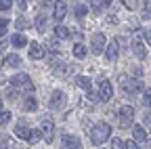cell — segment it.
Listing matches in <instances>:
<instances>
[{"instance_id": "8fae6325", "label": "cell", "mask_w": 151, "mask_h": 149, "mask_svg": "<svg viewBox=\"0 0 151 149\" xmlns=\"http://www.w3.org/2000/svg\"><path fill=\"white\" fill-rule=\"evenodd\" d=\"M130 46H132V53H134L139 59H145L147 57V48H145V44H143L141 38H134V40L130 42Z\"/></svg>"}, {"instance_id": "d590c367", "label": "cell", "mask_w": 151, "mask_h": 149, "mask_svg": "<svg viewBox=\"0 0 151 149\" xmlns=\"http://www.w3.org/2000/svg\"><path fill=\"white\" fill-rule=\"evenodd\" d=\"M4 63H6V57H4V55H2V53H0V67H2Z\"/></svg>"}, {"instance_id": "44dd1931", "label": "cell", "mask_w": 151, "mask_h": 149, "mask_svg": "<svg viewBox=\"0 0 151 149\" xmlns=\"http://www.w3.org/2000/svg\"><path fill=\"white\" fill-rule=\"evenodd\" d=\"M76 84H78L80 88H84V90H88V92H90V88H92V84H90V80H88L86 76H78V78H76Z\"/></svg>"}, {"instance_id": "484cf974", "label": "cell", "mask_w": 151, "mask_h": 149, "mask_svg": "<svg viewBox=\"0 0 151 149\" xmlns=\"http://www.w3.org/2000/svg\"><path fill=\"white\" fill-rule=\"evenodd\" d=\"M139 2H141V0H122V4H124L128 11H134V9L139 6Z\"/></svg>"}, {"instance_id": "4fadbf2b", "label": "cell", "mask_w": 151, "mask_h": 149, "mask_svg": "<svg viewBox=\"0 0 151 149\" xmlns=\"http://www.w3.org/2000/svg\"><path fill=\"white\" fill-rule=\"evenodd\" d=\"M15 135L19 137V139H23V141H29V137H32V130L25 126V122L21 120L17 126H15Z\"/></svg>"}, {"instance_id": "d6986e66", "label": "cell", "mask_w": 151, "mask_h": 149, "mask_svg": "<svg viewBox=\"0 0 151 149\" xmlns=\"http://www.w3.org/2000/svg\"><path fill=\"white\" fill-rule=\"evenodd\" d=\"M36 30L38 32H44L46 30V15L44 13H38V17H36Z\"/></svg>"}, {"instance_id": "2e32d148", "label": "cell", "mask_w": 151, "mask_h": 149, "mask_svg": "<svg viewBox=\"0 0 151 149\" xmlns=\"http://www.w3.org/2000/svg\"><path fill=\"white\" fill-rule=\"evenodd\" d=\"M11 44H13L15 48H21V46L27 44V38H25V36H21V34H15L13 38H11Z\"/></svg>"}, {"instance_id": "ffe728a7", "label": "cell", "mask_w": 151, "mask_h": 149, "mask_svg": "<svg viewBox=\"0 0 151 149\" xmlns=\"http://www.w3.org/2000/svg\"><path fill=\"white\" fill-rule=\"evenodd\" d=\"M6 65L9 67H19V65H21V57H19V55H6Z\"/></svg>"}, {"instance_id": "5b68a950", "label": "cell", "mask_w": 151, "mask_h": 149, "mask_svg": "<svg viewBox=\"0 0 151 149\" xmlns=\"http://www.w3.org/2000/svg\"><path fill=\"white\" fill-rule=\"evenodd\" d=\"M99 95H101L103 101H109L113 97V86L105 76H99Z\"/></svg>"}, {"instance_id": "9c48e42d", "label": "cell", "mask_w": 151, "mask_h": 149, "mask_svg": "<svg viewBox=\"0 0 151 149\" xmlns=\"http://www.w3.org/2000/svg\"><path fill=\"white\" fill-rule=\"evenodd\" d=\"M65 103H67V97H65L63 90H55L52 95H50V107L52 109H63Z\"/></svg>"}, {"instance_id": "f546056e", "label": "cell", "mask_w": 151, "mask_h": 149, "mask_svg": "<svg viewBox=\"0 0 151 149\" xmlns=\"http://www.w3.org/2000/svg\"><path fill=\"white\" fill-rule=\"evenodd\" d=\"M9 19H4V17H2V19H0V38H2V36L6 34V27H9Z\"/></svg>"}, {"instance_id": "603a6c76", "label": "cell", "mask_w": 151, "mask_h": 149, "mask_svg": "<svg viewBox=\"0 0 151 149\" xmlns=\"http://www.w3.org/2000/svg\"><path fill=\"white\" fill-rule=\"evenodd\" d=\"M73 57H78V59L86 57V46L84 44H73Z\"/></svg>"}, {"instance_id": "9a60e30c", "label": "cell", "mask_w": 151, "mask_h": 149, "mask_svg": "<svg viewBox=\"0 0 151 149\" xmlns=\"http://www.w3.org/2000/svg\"><path fill=\"white\" fill-rule=\"evenodd\" d=\"M23 109H25V111H36V109H38V101H36L32 95L25 97V99H23Z\"/></svg>"}, {"instance_id": "4dcf8cb0", "label": "cell", "mask_w": 151, "mask_h": 149, "mask_svg": "<svg viewBox=\"0 0 151 149\" xmlns=\"http://www.w3.org/2000/svg\"><path fill=\"white\" fill-rule=\"evenodd\" d=\"M143 103L147 107H151V92H145V95H143Z\"/></svg>"}, {"instance_id": "7402d4cb", "label": "cell", "mask_w": 151, "mask_h": 149, "mask_svg": "<svg viewBox=\"0 0 151 149\" xmlns=\"http://www.w3.org/2000/svg\"><path fill=\"white\" fill-rule=\"evenodd\" d=\"M11 120H13V114H11L9 109H2V111H0V126H6Z\"/></svg>"}, {"instance_id": "e575fe53", "label": "cell", "mask_w": 151, "mask_h": 149, "mask_svg": "<svg viewBox=\"0 0 151 149\" xmlns=\"http://www.w3.org/2000/svg\"><path fill=\"white\" fill-rule=\"evenodd\" d=\"M143 122H145V126H147V128H149V130H151V114H147V116H145V120H143Z\"/></svg>"}, {"instance_id": "1f68e13d", "label": "cell", "mask_w": 151, "mask_h": 149, "mask_svg": "<svg viewBox=\"0 0 151 149\" xmlns=\"http://www.w3.org/2000/svg\"><path fill=\"white\" fill-rule=\"evenodd\" d=\"M126 149H141L137 145V141H126Z\"/></svg>"}, {"instance_id": "d4e9b609", "label": "cell", "mask_w": 151, "mask_h": 149, "mask_svg": "<svg viewBox=\"0 0 151 149\" xmlns=\"http://www.w3.org/2000/svg\"><path fill=\"white\" fill-rule=\"evenodd\" d=\"M15 27H17V30H27V27H29V21L25 19V17H19V19L15 21Z\"/></svg>"}, {"instance_id": "3957f363", "label": "cell", "mask_w": 151, "mask_h": 149, "mask_svg": "<svg viewBox=\"0 0 151 149\" xmlns=\"http://www.w3.org/2000/svg\"><path fill=\"white\" fill-rule=\"evenodd\" d=\"M11 84H13V88H25L27 92H32L34 90V84H32V80H29V76L27 73H17V76L11 80Z\"/></svg>"}, {"instance_id": "5bb4252c", "label": "cell", "mask_w": 151, "mask_h": 149, "mask_svg": "<svg viewBox=\"0 0 151 149\" xmlns=\"http://www.w3.org/2000/svg\"><path fill=\"white\" fill-rule=\"evenodd\" d=\"M63 147H65V149H82V143H80L78 137L65 135V137H63Z\"/></svg>"}, {"instance_id": "4316f807", "label": "cell", "mask_w": 151, "mask_h": 149, "mask_svg": "<svg viewBox=\"0 0 151 149\" xmlns=\"http://www.w3.org/2000/svg\"><path fill=\"white\" fill-rule=\"evenodd\" d=\"M73 13H76V17H80V19H82V17L88 13V9L84 6V4H76V9H73Z\"/></svg>"}, {"instance_id": "ac0fdd59", "label": "cell", "mask_w": 151, "mask_h": 149, "mask_svg": "<svg viewBox=\"0 0 151 149\" xmlns=\"http://www.w3.org/2000/svg\"><path fill=\"white\" fill-rule=\"evenodd\" d=\"M132 137H134V141H147V132L143 126H134L132 128Z\"/></svg>"}, {"instance_id": "277c9868", "label": "cell", "mask_w": 151, "mask_h": 149, "mask_svg": "<svg viewBox=\"0 0 151 149\" xmlns=\"http://www.w3.org/2000/svg\"><path fill=\"white\" fill-rule=\"evenodd\" d=\"M40 132H42L46 143H52V139H55V122L50 118H44L40 122Z\"/></svg>"}, {"instance_id": "e0dca14e", "label": "cell", "mask_w": 151, "mask_h": 149, "mask_svg": "<svg viewBox=\"0 0 151 149\" xmlns=\"http://www.w3.org/2000/svg\"><path fill=\"white\" fill-rule=\"evenodd\" d=\"M55 36H57L59 40H67V38H69V30H67L65 25H61V23H59V25L55 27Z\"/></svg>"}, {"instance_id": "cb8c5ba5", "label": "cell", "mask_w": 151, "mask_h": 149, "mask_svg": "<svg viewBox=\"0 0 151 149\" xmlns=\"http://www.w3.org/2000/svg\"><path fill=\"white\" fill-rule=\"evenodd\" d=\"M42 139H44V137H42V132H40V128H38V130H32V137H29V141H27V143H32V145H34V143H40Z\"/></svg>"}, {"instance_id": "ba28073f", "label": "cell", "mask_w": 151, "mask_h": 149, "mask_svg": "<svg viewBox=\"0 0 151 149\" xmlns=\"http://www.w3.org/2000/svg\"><path fill=\"white\" fill-rule=\"evenodd\" d=\"M90 50H92V55H101L105 50V36L103 34H94L90 38Z\"/></svg>"}, {"instance_id": "f1b7e54d", "label": "cell", "mask_w": 151, "mask_h": 149, "mask_svg": "<svg viewBox=\"0 0 151 149\" xmlns=\"http://www.w3.org/2000/svg\"><path fill=\"white\" fill-rule=\"evenodd\" d=\"M11 9H13V0H0V11L9 13Z\"/></svg>"}, {"instance_id": "7c38bea8", "label": "cell", "mask_w": 151, "mask_h": 149, "mask_svg": "<svg viewBox=\"0 0 151 149\" xmlns=\"http://www.w3.org/2000/svg\"><path fill=\"white\" fill-rule=\"evenodd\" d=\"M44 57V48L40 46V42H29V59L32 61H38Z\"/></svg>"}, {"instance_id": "83f0119b", "label": "cell", "mask_w": 151, "mask_h": 149, "mask_svg": "<svg viewBox=\"0 0 151 149\" xmlns=\"http://www.w3.org/2000/svg\"><path fill=\"white\" fill-rule=\"evenodd\" d=\"M111 149H126V143L122 139H111Z\"/></svg>"}, {"instance_id": "836d02e7", "label": "cell", "mask_w": 151, "mask_h": 149, "mask_svg": "<svg viewBox=\"0 0 151 149\" xmlns=\"http://www.w3.org/2000/svg\"><path fill=\"white\" fill-rule=\"evenodd\" d=\"M15 2H17V9H21V11L27 9V2H25V0H15Z\"/></svg>"}, {"instance_id": "d6a6232c", "label": "cell", "mask_w": 151, "mask_h": 149, "mask_svg": "<svg viewBox=\"0 0 151 149\" xmlns=\"http://www.w3.org/2000/svg\"><path fill=\"white\" fill-rule=\"evenodd\" d=\"M143 38H145V40H147V44L151 46V30H145V32H143Z\"/></svg>"}, {"instance_id": "6da1fadb", "label": "cell", "mask_w": 151, "mask_h": 149, "mask_svg": "<svg viewBox=\"0 0 151 149\" xmlns=\"http://www.w3.org/2000/svg\"><path fill=\"white\" fill-rule=\"evenodd\" d=\"M88 135H90V143L92 145H101L109 139L111 135V126L105 124V122H99V124H94L90 130H88Z\"/></svg>"}, {"instance_id": "7a4b0ae2", "label": "cell", "mask_w": 151, "mask_h": 149, "mask_svg": "<svg viewBox=\"0 0 151 149\" xmlns=\"http://www.w3.org/2000/svg\"><path fill=\"white\" fill-rule=\"evenodd\" d=\"M118 82H120L122 90H126V95H137V92L143 90V80H139L134 76H132V78L130 76H120Z\"/></svg>"}, {"instance_id": "30bf717a", "label": "cell", "mask_w": 151, "mask_h": 149, "mask_svg": "<svg viewBox=\"0 0 151 149\" xmlns=\"http://www.w3.org/2000/svg\"><path fill=\"white\" fill-rule=\"evenodd\" d=\"M118 55H120V40L116 38V40H111V42L107 44V48H105V57H107V61H116Z\"/></svg>"}, {"instance_id": "8992f818", "label": "cell", "mask_w": 151, "mask_h": 149, "mask_svg": "<svg viewBox=\"0 0 151 149\" xmlns=\"http://www.w3.org/2000/svg\"><path fill=\"white\" fill-rule=\"evenodd\" d=\"M132 118H134V107L122 105V109H120V126H122V128L132 126Z\"/></svg>"}, {"instance_id": "52a82bcc", "label": "cell", "mask_w": 151, "mask_h": 149, "mask_svg": "<svg viewBox=\"0 0 151 149\" xmlns=\"http://www.w3.org/2000/svg\"><path fill=\"white\" fill-rule=\"evenodd\" d=\"M67 15V4L63 2V0H57V2L52 4V19L57 21V25H59Z\"/></svg>"}]
</instances>
